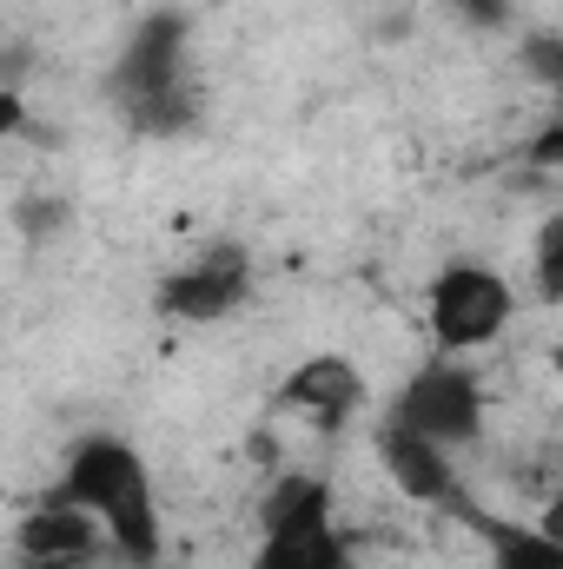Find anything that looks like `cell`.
Returning <instances> with one entry per match:
<instances>
[{"label": "cell", "mask_w": 563, "mask_h": 569, "mask_svg": "<svg viewBox=\"0 0 563 569\" xmlns=\"http://www.w3.org/2000/svg\"><path fill=\"white\" fill-rule=\"evenodd\" d=\"M544 530H551V537H557V543H563V497H557V503H551V510H544Z\"/></svg>", "instance_id": "cell-14"}, {"label": "cell", "mask_w": 563, "mask_h": 569, "mask_svg": "<svg viewBox=\"0 0 563 569\" xmlns=\"http://www.w3.org/2000/svg\"><path fill=\"white\" fill-rule=\"evenodd\" d=\"M246 298H253V259H246V246H233V239L206 246L192 266H179L172 279L159 284V311L179 318V325H219V318H233Z\"/></svg>", "instance_id": "cell-6"}, {"label": "cell", "mask_w": 563, "mask_h": 569, "mask_svg": "<svg viewBox=\"0 0 563 569\" xmlns=\"http://www.w3.org/2000/svg\"><path fill=\"white\" fill-rule=\"evenodd\" d=\"M279 411L305 418L312 430H345L365 411V371L345 351H312L279 378Z\"/></svg>", "instance_id": "cell-7"}, {"label": "cell", "mask_w": 563, "mask_h": 569, "mask_svg": "<svg viewBox=\"0 0 563 569\" xmlns=\"http://www.w3.org/2000/svg\"><path fill=\"white\" fill-rule=\"evenodd\" d=\"M378 463L392 470V483H398L412 503H431V510H457V503H464V497H457V477H451V450L431 443V437H418L412 425H398L392 411H385V425H378Z\"/></svg>", "instance_id": "cell-8"}, {"label": "cell", "mask_w": 563, "mask_h": 569, "mask_svg": "<svg viewBox=\"0 0 563 569\" xmlns=\"http://www.w3.org/2000/svg\"><path fill=\"white\" fill-rule=\"evenodd\" d=\"M392 418L412 425L418 437H431V443H444V450L477 443V437H484V385H477V371H471L464 358H444V351H437L431 365H418V371L405 378Z\"/></svg>", "instance_id": "cell-5"}, {"label": "cell", "mask_w": 563, "mask_h": 569, "mask_svg": "<svg viewBox=\"0 0 563 569\" xmlns=\"http://www.w3.org/2000/svg\"><path fill=\"white\" fill-rule=\"evenodd\" d=\"M253 569H352V543L332 517L325 477H279L259 503V550Z\"/></svg>", "instance_id": "cell-3"}, {"label": "cell", "mask_w": 563, "mask_h": 569, "mask_svg": "<svg viewBox=\"0 0 563 569\" xmlns=\"http://www.w3.org/2000/svg\"><path fill=\"white\" fill-rule=\"evenodd\" d=\"M464 13L484 20V27H497V20H504V0H464Z\"/></svg>", "instance_id": "cell-12"}, {"label": "cell", "mask_w": 563, "mask_h": 569, "mask_svg": "<svg viewBox=\"0 0 563 569\" xmlns=\"http://www.w3.org/2000/svg\"><path fill=\"white\" fill-rule=\"evenodd\" d=\"M531 279H537V298H544V305H563V206L544 219V232H537Z\"/></svg>", "instance_id": "cell-11"}, {"label": "cell", "mask_w": 563, "mask_h": 569, "mask_svg": "<svg viewBox=\"0 0 563 569\" xmlns=\"http://www.w3.org/2000/svg\"><path fill=\"white\" fill-rule=\"evenodd\" d=\"M551 371H557V391H563V338L551 345Z\"/></svg>", "instance_id": "cell-15"}, {"label": "cell", "mask_w": 563, "mask_h": 569, "mask_svg": "<svg viewBox=\"0 0 563 569\" xmlns=\"http://www.w3.org/2000/svg\"><path fill=\"white\" fill-rule=\"evenodd\" d=\"M186 40H192L186 13L159 7V13H146L140 27H134V40H127L120 60H113L107 93H113V107H120L140 133H186V127L199 120V87H192Z\"/></svg>", "instance_id": "cell-2"}, {"label": "cell", "mask_w": 563, "mask_h": 569, "mask_svg": "<svg viewBox=\"0 0 563 569\" xmlns=\"http://www.w3.org/2000/svg\"><path fill=\"white\" fill-rule=\"evenodd\" d=\"M511 318H517V291L497 266L457 259L424 284V325H431V345L444 358H471V351L497 345L511 331Z\"/></svg>", "instance_id": "cell-4"}, {"label": "cell", "mask_w": 563, "mask_h": 569, "mask_svg": "<svg viewBox=\"0 0 563 569\" xmlns=\"http://www.w3.org/2000/svg\"><path fill=\"white\" fill-rule=\"evenodd\" d=\"M20 569H93V557H47V563H20Z\"/></svg>", "instance_id": "cell-13"}, {"label": "cell", "mask_w": 563, "mask_h": 569, "mask_svg": "<svg viewBox=\"0 0 563 569\" xmlns=\"http://www.w3.org/2000/svg\"><path fill=\"white\" fill-rule=\"evenodd\" d=\"M100 543H113L107 523H100L93 510H80L73 497H60V490H47V497L20 517V530H13L20 563H47V557H100Z\"/></svg>", "instance_id": "cell-9"}, {"label": "cell", "mask_w": 563, "mask_h": 569, "mask_svg": "<svg viewBox=\"0 0 563 569\" xmlns=\"http://www.w3.org/2000/svg\"><path fill=\"white\" fill-rule=\"evenodd\" d=\"M53 490L73 497L80 510H93L107 523L113 550L134 569L159 563V497H152V470H146V457L127 437H113V430L80 437Z\"/></svg>", "instance_id": "cell-1"}, {"label": "cell", "mask_w": 563, "mask_h": 569, "mask_svg": "<svg viewBox=\"0 0 563 569\" xmlns=\"http://www.w3.org/2000/svg\"><path fill=\"white\" fill-rule=\"evenodd\" d=\"M451 517L484 543L491 569H563V543L544 523H517V517H497V510H477V503H457Z\"/></svg>", "instance_id": "cell-10"}]
</instances>
